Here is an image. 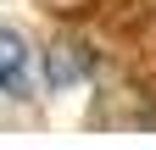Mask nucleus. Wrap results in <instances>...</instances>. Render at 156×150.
<instances>
[{"label": "nucleus", "mask_w": 156, "mask_h": 150, "mask_svg": "<svg viewBox=\"0 0 156 150\" xmlns=\"http://www.w3.org/2000/svg\"><path fill=\"white\" fill-rule=\"evenodd\" d=\"M28 72H34V50L17 28H0V95L23 100L28 95Z\"/></svg>", "instance_id": "obj_1"}]
</instances>
